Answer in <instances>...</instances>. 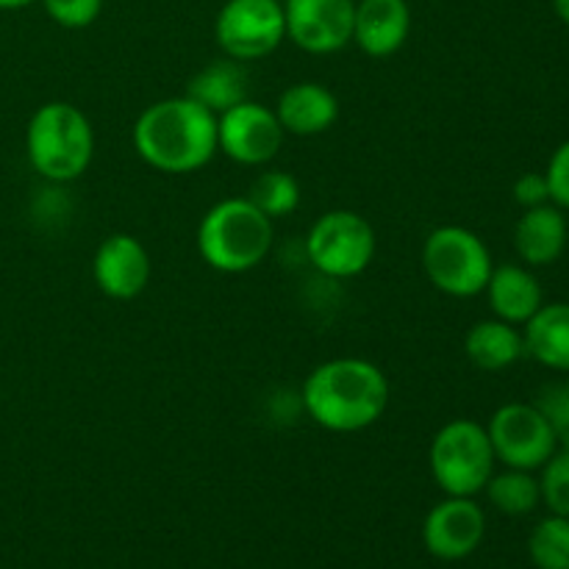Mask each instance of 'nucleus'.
<instances>
[{
    "mask_svg": "<svg viewBox=\"0 0 569 569\" xmlns=\"http://www.w3.org/2000/svg\"><path fill=\"white\" fill-rule=\"evenodd\" d=\"M528 556L537 569H569V517H545L528 537Z\"/></svg>",
    "mask_w": 569,
    "mask_h": 569,
    "instance_id": "nucleus-23",
    "label": "nucleus"
},
{
    "mask_svg": "<svg viewBox=\"0 0 569 569\" xmlns=\"http://www.w3.org/2000/svg\"><path fill=\"white\" fill-rule=\"evenodd\" d=\"M411 33V9L406 0H356L353 42L370 59H389Z\"/></svg>",
    "mask_w": 569,
    "mask_h": 569,
    "instance_id": "nucleus-14",
    "label": "nucleus"
},
{
    "mask_svg": "<svg viewBox=\"0 0 569 569\" xmlns=\"http://www.w3.org/2000/svg\"><path fill=\"white\" fill-rule=\"evenodd\" d=\"M533 406L548 417L556 442H565L569 437V383H548L533 400Z\"/></svg>",
    "mask_w": 569,
    "mask_h": 569,
    "instance_id": "nucleus-26",
    "label": "nucleus"
},
{
    "mask_svg": "<svg viewBox=\"0 0 569 569\" xmlns=\"http://www.w3.org/2000/svg\"><path fill=\"white\" fill-rule=\"evenodd\" d=\"M487 537V515L476 498H450L433 506L422 522L426 550L439 561H461L476 553Z\"/></svg>",
    "mask_w": 569,
    "mask_h": 569,
    "instance_id": "nucleus-12",
    "label": "nucleus"
},
{
    "mask_svg": "<svg viewBox=\"0 0 569 569\" xmlns=\"http://www.w3.org/2000/svg\"><path fill=\"white\" fill-rule=\"evenodd\" d=\"M539 495L548 506L550 515L569 517V456L565 450H556L542 467H539Z\"/></svg>",
    "mask_w": 569,
    "mask_h": 569,
    "instance_id": "nucleus-24",
    "label": "nucleus"
},
{
    "mask_svg": "<svg viewBox=\"0 0 569 569\" xmlns=\"http://www.w3.org/2000/svg\"><path fill=\"white\" fill-rule=\"evenodd\" d=\"M276 117L292 137H317L337 126L339 100L322 83L300 81L283 89L276 103Z\"/></svg>",
    "mask_w": 569,
    "mask_h": 569,
    "instance_id": "nucleus-15",
    "label": "nucleus"
},
{
    "mask_svg": "<svg viewBox=\"0 0 569 569\" xmlns=\"http://www.w3.org/2000/svg\"><path fill=\"white\" fill-rule=\"evenodd\" d=\"M553 9L556 14H559V20L569 26V0H553Z\"/></svg>",
    "mask_w": 569,
    "mask_h": 569,
    "instance_id": "nucleus-30",
    "label": "nucleus"
},
{
    "mask_svg": "<svg viewBox=\"0 0 569 569\" xmlns=\"http://www.w3.org/2000/svg\"><path fill=\"white\" fill-rule=\"evenodd\" d=\"M261 214L270 220H281L298 211L300 206V183L298 178L283 170H267L250 183V192L244 194Z\"/></svg>",
    "mask_w": 569,
    "mask_h": 569,
    "instance_id": "nucleus-22",
    "label": "nucleus"
},
{
    "mask_svg": "<svg viewBox=\"0 0 569 569\" xmlns=\"http://www.w3.org/2000/svg\"><path fill=\"white\" fill-rule=\"evenodd\" d=\"M287 131L278 122L276 109L242 100L217 117V150L242 167H261L278 156Z\"/></svg>",
    "mask_w": 569,
    "mask_h": 569,
    "instance_id": "nucleus-10",
    "label": "nucleus"
},
{
    "mask_svg": "<svg viewBox=\"0 0 569 569\" xmlns=\"http://www.w3.org/2000/svg\"><path fill=\"white\" fill-rule=\"evenodd\" d=\"M567 239V217L553 203L526 209L515 226V250L526 267L556 264L565 256Z\"/></svg>",
    "mask_w": 569,
    "mask_h": 569,
    "instance_id": "nucleus-16",
    "label": "nucleus"
},
{
    "mask_svg": "<svg viewBox=\"0 0 569 569\" xmlns=\"http://www.w3.org/2000/svg\"><path fill=\"white\" fill-rule=\"evenodd\" d=\"M483 292H487L492 315L517 328L526 326L545 303L542 287H539L531 267L526 264L495 267Z\"/></svg>",
    "mask_w": 569,
    "mask_h": 569,
    "instance_id": "nucleus-17",
    "label": "nucleus"
},
{
    "mask_svg": "<svg viewBox=\"0 0 569 569\" xmlns=\"http://www.w3.org/2000/svg\"><path fill=\"white\" fill-rule=\"evenodd\" d=\"M306 415L331 433H356L376 426L389 409V378L372 361L339 356L306 376Z\"/></svg>",
    "mask_w": 569,
    "mask_h": 569,
    "instance_id": "nucleus-1",
    "label": "nucleus"
},
{
    "mask_svg": "<svg viewBox=\"0 0 569 569\" xmlns=\"http://www.w3.org/2000/svg\"><path fill=\"white\" fill-rule=\"evenodd\" d=\"M187 98L209 109L211 114L220 117L222 111L233 109L237 103L248 100V67L244 61L222 59L211 61V64L200 67L187 83Z\"/></svg>",
    "mask_w": 569,
    "mask_h": 569,
    "instance_id": "nucleus-18",
    "label": "nucleus"
},
{
    "mask_svg": "<svg viewBox=\"0 0 569 569\" xmlns=\"http://www.w3.org/2000/svg\"><path fill=\"white\" fill-rule=\"evenodd\" d=\"M489 442L495 459L511 470L537 472L559 450L548 417L533 403H506L489 417Z\"/></svg>",
    "mask_w": 569,
    "mask_h": 569,
    "instance_id": "nucleus-9",
    "label": "nucleus"
},
{
    "mask_svg": "<svg viewBox=\"0 0 569 569\" xmlns=\"http://www.w3.org/2000/svg\"><path fill=\"white\" fill-rule=\"evenodd\" d=\"M511 192H515V200L522 206V211L550 203V189L545 172H526V176L517 178Z\"/></svg>",
    "mask_w": 569,
    "mask_h": 569,
    "instance_id": "nucleus-28",
    "label": "nucleus"
},
{
    "mask_svg": "<svg viewBox=\"0 0 569 569\" xmlns=\"http://www.w3.org/2000/svg\"><path fill=\"white\" fill-rule=\"evenodd\" d=\"M422 270L442 295L476 298L487 289L495 261L476 231L465 226H439L422 244Z\"/></svg>",
    "mask_w": 569,
    "mask_h": 569,
    "instance_id": "nucleus-6",
    "label": "nucleus"
},
{
    "mask_svg": "<svg viewBox=\"0 0 569 569\" xmlns=\"http://www.w3.org/2000/svg\"><path fill=\"white\" fill-rule=\"evenodd\" d=\"M526 356L556 372H569V303H542L522 326Z\"/></svg>",
    "mask_w": 569,
    "mask_h": 569,
    "instance_id": "nucleus-20",
    "label": "nucleus"
},
{
    "mask_svg": "<svg viewBox=\"0 0 569 569\" xmlns=\"http://www.w3.org/2000/svg\"><path fill=\"white\" fill-rule=\"evenodd\" d=\"M272 220L248 198H226L200 217L194 244L211 270L239 276L267 259L272 248Z\"/></svg>",
    "mask_w": 569,
    "mask_h": 569,
    "instance_id": "nucleus-3",
    "label": "nucleus"
},
{
    "mask_svg": "<svg viewBox=\"0 0 569 569\" xmlns=\"http://www.w3.org/2000/svg\"><path fill=\"white\" fill-rule=\"evenodd\" d=\"M153 264L150 253L131 233H111L98 244L92 259V278L111 300H133L148 289Z\"/></svg>",
    "mask_w": 569,
    "mask_h": 569,
    "instance_id": "nucleus-13",
    "label": "nucleus"
},
{
    "mask_svg": "<svg viewBox=\"0 0 569 569\" xmlns=\"http://www.w3.org/2000/svg\"><path fill=\"white\" fill-rule=\"evenodd\" d=\"M545 178H548L550 203L559 206L561 211H569V139L553 150Z\"/></svg>",
    "mask_w": 569,
    "mask_h": 569,
    "instance_id": "nucleus-27",
    "label": "nucleus"
},
{
    "mask_svg": "<svg viewBox=\"0 0 569 569\" xmlns=\"http://www.w3.org/2000/svg\"><path fill=\"white\" fill-rule=\"evenodd\" d=\"M465 353L470 365L483 372L509 370L526 356L522 328L498 320V317L476 322L465 337Z\"/></svg>",
    "mask_w": 569,
    "mask_h": 569,
    "instance_id": "nucleus-19",
    "label": "nucleus"
},
{
    "mask_svg": "<svg viewBox=\"0 0 569 569\" xmlns=\"http://www.w3.org/2000/svg\"><path fill=\"white\" fill-rule=\"evenodd\" d=\"M356 0H287V39L311 56L339 53L353 42Z\"/></svg>",
    "mask_w": 569,
    "mask_h": 569,
    "instance_id": "nucleus-11",
    "label": "nucleus"
},
{
    "mask_svg": "<svg viewBox=\"0 0 569 569\" xmlns=\"http://www.w3.org/2000/svg\"><path fill=\"white\" fill-rule=\"evenodd\" d=\"M131 139L148 167L187 176L203 170L217 156V114L187 94L156 100L137 117Z\"/></svg>",
    "mask_w": 569,
    "mask_h": 569,
    "instance_id": "nucleus-2",
    "label": "nucleus"
},
{
    "mask_svg": "<svg viewBox=\"0 0 569 569\" xmlns=\"http://www.w3.org/2000/svg\"><path fill=\"white\" fill-rule=\"evenodd\" d=\"M495 465L498 459H495L487 426L470 417L445 422L433 433L431 448H428V467H431L433 481L450 498H476L478 492H483Z\"/></svg>",
    "mask_w": 569,
    "mask_h": 569,
    "instance_id": "nucleus-5",
    "label": "nucleus"
},
{
    "mask_svg": "<svg viewBox=\"0 0 569 569\" xmlns=\"http://www.w3.org/2000/svg\"><path fill=\"white\" fill-rule=\"evenodd\" d=\"M376 231L367 217L350 209L326 211L306 237L311 267L328 278H356L376 259Z\"/></svg>",
    "mask_w": 569,
    "mask_h": 569,
    "instance_id": "nucleus-7",
    "label": "nucleus"
},
{
    "mask_svg": "<svg viewBox=\"0 0 569 569\" xmlns=\"http://www.w3.org/2000/svg\"><path fill=\"white\" fill-rule=\"evenodd\" d=\"M214 39L222 56L237 61H259L276 53L287 39L281 0H226L217 11Z\"/></svg>",
    "mask_w": 569,
    "mask_h": 569,
    "instance_id": "nucleus-8",
    "label": "nucleus"
},
{
    "mask_svg": "<svg viewBox=\"0 0 569 569\" xmlns=\"http://www.w3.org/2000/svg\"><path fill=\"white\" fill-rule=\"evenodd\" d=\"M50 20L61 28H89L103 11V0H39Z\"/></svg>",
    "mask_w": 569,
    "mask_h": 569,
    "instance_id": "nucleus-25",
    "label": "nucleus"
},
{
    "mask_svg": "<svg viewBox=\"0 0 569 569\" xmlns=\"http://www.w3.org/2000/svg\"><path fill=\"white\" fill-rule=\"evenodd\" d=\"M483 492H487L489 503L506 517H526L537 511V506L542 503L539 478L533 472L511 470V467H506L503 472H492Z\"/></svg>",
    "mask_w": 569,
    "mask_h": 569,
    "instance_id": "nucleus-21",
    "label": "nucleus"
},
{
    "mask_svg": "<svg viewBox=\"0 0 569 569\" xmlns=\"http://www.w3.org/2000/svg\"><path fill=\"white\" fill-rule=\"evenodd\" d=\"M26 153L33 170L53 183H70L89 170L94 131L78 106L50 100L39 106L26 128Z\"/></svg>",
    "mask_w": 569,
    "mask_h": 569,
    "instance_id": "nucleus-4",
    "label": "nucleus"
},
{
    "mask_svg": "<svg viewBox=\"0 0 569 569\" xmlns=\"http://www.w3.org/2000/svg\"><path fill=\"white\" fill-rule=\"evenodd\" d=\"M37 3V0H0V11H17L26 9V6Z\"/></svg>",
    "mask_w": 569,
    "mask_h": 569,
    "instance_id": "nucleus-29",
    "label": "nucleus"
}]
</instances>
